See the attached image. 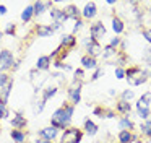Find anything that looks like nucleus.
<instances>
[{"instance_id":"obj_3","label":"nucleus","mask_w":151,"mask_h":143,"mask_svg":"<svg viewBox=\"0 0 151 143\" xmlns=\"http://www.w3.org/2000/svg\"><path fill=\"white\" fill-rule=\"evenodd\" d=\"M81 140H83V130L76 129V127L65 129L62 136H60V143H80Z\"/></svg>"},{"instance_id":"obj_41","label":"nucleus","mask_w":151,"mask_h":143,"mask_svg":"<svg viewBox=\"0 0 151 143\" xmlns=\"http://www.w3.org/2000/svg\"><path fill=\"white\" fill-rule=\"evenodd\" d=\"M7 116H8V112H7V109H5V106H0V120Z\"/></svg>"},{"instance_id":"obj_2","label":"nucleus","mask_w":151,"mask_h":143,"mask_svg":"<svg viewBox=\"0 0 151 143\" xmlns=\"http://www.w3.org/2000/svg\"><path fill=\"white\" fill-rule=\"evenodd\" d=\"M125 78H127V81L132 86H140V84L146 83L150 77L140 65H132V67L125 68Z\"/></svg>"},{"instance_id":"obj_30","label":"nucleus","mask_w":151,"mask_h":143,"mask_svg":"<svg viewBox=\"0 0 151 143\" xmlns=\"http://www.w3.org/2000/svg\"><path fill=\"white\" fill-rule=\"evenodd\" d=\"M133 98H135L133 90H125V91H122V94H120V99L127 101V103H130V99H133Z\"/></svg>"},{"instance_id":"obj_16","label":"nucleus","mask_w":151,"mask_h":143,"mask_svg":"<svg viewBox=\"0 0 151 143\" xmlns=\"http://www.w3.org/2000/svg\"><path fill=\"white\" fill-rule=\"evenodd\" d=\"M54 3L52 2H34L33 3V8H34V16H39L46 12L47 8H52Z\"/></svg>"},{"instance_id":"obj_26","label":"nucleus","mask_w":151,"mask_h":143,"mask_svg":"<svg viewBox=\"0 0 151 143\" xmlns=\"http://www.w3.org/2000/svg\"><path fill=\"white\" fill-rule=\"evenodd\" d=\"M119 127H120L122 130H133L135 129V124L132 122L130 119H128V116L127 117H120V120H119Z\"/></svg>"},{"instance_id":"obj_28","label":"nucleus","mask_w":151,"mask_h":143,"mask_svg":"<svg viewBox=\"0 0 151 143\" xmlns=\"http://www.w3.org/2000/svg\"><path fill=\"white\" fill-rule=\"evenodd\" d=\"M57 91H59V90H57L55 86H52V88H46V90L42 91V101H44V103H47V101H49L50 98L55 96Z\"/></svg>"},{"instance_id":"obj_48","label":"nucleus","mask_w":151,"mask_h":143,"mask_svg":"<svg viewBox=\"0 0 151 143\" xmlns=\"http://www.w3.org/2000/svg\"><path fill=\"white\" fill-rule=\"evenodd\" d=\"M2 36H4V32H2V31H0V39H2Z\"/></svg>"},{"instance_id":"obj_6","label":"nucleus","mask_w":151,"mask_h":143,"mask_svg":"<svg viewBox=\"0 0 151 143\" xmlns=\"http://www.w3.org/2000/svg\"><path fill=\"white\" fill-rule=\"evenodd\" d=\"M89 36H91L93 41H98V42H99V41H101V39L106 36V28H104V25H102L101 21L93 23L91 28H89Z\"/></svg>"},{"instance_id":"obj_38","label":"nucleus","mask_w":151,"mask_h":143,"mask_svg":"<svg viewBox=\"0 0 151 143\" xmlns=\"http://www.w3.org/2000/svg\"><path fill=\"white\" fill-rule=\"evenodd\" d=\"M115 78H119V80L125 78V68H122V67H117V68H115Z\"/></svg>"},{"instance_id":"obj_42","label":"nucleus","mask_w":151,"mask_h":143,"mask_svg":"<svg viewBox=\"0 0 151 143\" xmlns=\"http://www.w3.org/2000/svg\"><path fill=\"white\" fill-rule=\"evenodd\" d=\"M44 106H46V103H44L42 99L39 101V103H37V106H36V110L37 112H42V109H44Z\"/></svg>"},{"instance_id":"obj_39","label":"nucleus","mask_w":151,"mask_h":143,"mask_svg":"<svg viewBox=\"0 0 151 143\" xmlns=\"http://www.w3.org/2000/svg\"><path fill=\"white\" fill-rule=\"evenodd\" d=\"M143 38H145V39H146V41L151 44V28L143 29Z\"/></svg>"},{"instance_id":"obj_44","label":"nucleus","mask_w":151,"mask_h":143,"mask_svg":"<svg viewBox=\"0 0 151 143\" xmlns=\"http://www.w3.org/2000/svg\"><path fill=\"white\" fill-rule=\"evenodd\" d=\"M5 13H7V6H5V5H0V16L5 15Z\"/></svg>"},{"instance_id":"obj_18","label":"nucleus","mask_w":151,"mask_h":143,"mask_svg":"<svg viewBox=\"0 0 151 143\" xmlns=\"http://www.w3.org/2000/svg\"><path fill=\"white\" fill-rule=\"evenodd\" d=\"M117 140L119 143H133L135 142V135L133 132H130V130H120L117 135Z\"/></svg>"},{"instance_id":"obj_40","label":"nucleus","mask_w":151,"mask_h":143,"mask_svg":"<svg viewBox=\"0 0 151 143\" xmlns=\"http://www.w3.org/2000/svg\"><path fill=\"white\" fill-rule=\"evenodd\" d=\"M81 26H83V18L76 20V21H75V26H73V32L80 31V29H81Z\"/></svg>"},{"instance_id":"obj_9","label":"nucleus","mask_w":151,"mask_h":143,"mask_svg":"<svg viewBox=\"0 0 151 143\" xmlns=\"http://www.w3.org/2000/svg\"><path fill=\"white\" fill-rule=\"evenodd\" d=\"M57 133H59V130L55 129V127H44V129H41L39 132H37V135H39L41 140H47V142H52L54 138L57 136Z\"/></svg>"},{"instance_id":"obj_27","label":"nucleus","mask_w":151,"mask_h":143,"mask_svg":"<svg viewBox=\"0 0 151 143\" xmlns=\"http://www.w3.org/2000/svg\"><path fill=\"white\" fill-rule=\"evenodd\" d=\"M12 88H13V80H10L7 84H5L4 88H2V99H4V104H7L8 101V96H10V91Z\"/></svg>"},{"instance_id":"obj_33","label":"nucleus","mask_w":151,"mask_h":143,"mask_svg":"<svg viewBox=\"0 0 151 143\" xmlns=\"http://www.w3.org/2000/svg\"><path fill=\"white\" fill-rule=\"evenodd\" d=\"M140 130H141V135H146V132H148V130H151V119L145 120V122L141 124Z\"/></svg>"},{"instance_id":"obj_35","label":"nucleus","mask_w":151,"mask_h":143,"mask_svg":"<svg viewBox=\"0 0 151 143\" xmlns=\"http://www.w3.org/2000/svg\"><path fill=\"white\" fill-rule=\"evenodd\" d=\"M138 116H140V119L148 120L151 116V109H138Z\"/></svg>"},{"instance_id":"obj_22","label":"nucleus","mask_w":151,"mask_h":143,"mask_svg":"<svg viewBox=\"0 0 151 143\" xmlns=\"http://www.w3.org/2000/svg\"><path fill=\"white\" fill-rule=\"evenodd\" d=\"M83 129H85V132L88 133L89 136H94L96 133H98V130H99V127L96 125L94 122H93L91 119H86L85 120V125H83Z\"/></svg>"},{"instance_id":"obj_8","label":"nucleus","mask_w":151,"mask_h":143,"mask_svg":"<svg viewBox=\"0 0 151 143\" xmlns=\"http://www.w3.org/2000/svg\"><path fill=\"white\" fill-rule=\"evenodd\" d=\"M93 114H94L96 117H99V119H114L117 112H115L114 109H111V107L96 106L94 109H93Z\"/></svg>"},{"instance_id":"obj_50","label":"nucleus","mask_w":151,"mask_h":143,"mask_svg":"<svg viewBox=\"0 0 151 143\" xmlns=\"http://www.w3.org/2000/svg\"><path fill=\"white\" fill-rule=\"evenodd\" d=\"M0 133H2V129H0Z\"/></svg>"},{"instance_id":"obj_31","label":"nucleus","mask_w":151,"mask_h":143,"mask_svg":"<svg viewBox=\"0 0 151 143\" xmlns=\"http://www.w3.org/2000/svg\"><path fill=\"white\" fill-rule=\"evenodd\" d=\"M54 67H55V68H62V70H67V72L73 70V67H72V65L63 64V62H59V60H55V62H54Z\"/></svg>"},{"instance_id":"obj_46","label":"nucleus","mask_w":151,"mask_h":143,"mask_svg":"<svg viewBox=\"0 0 151 143\" xmlns=\"http://www.w3.org/2000/svg\"><path fill=\"white\" fill-rule=\"evenodd\" d=\"M145 136H148V138H151V130H148V132H146V135H145Z\"/></svg>"},{"instance_id":"obj_49","label":"nucleus","mask_w":151,"mask_h":143,"mask_svg":"<svg viewBox=\"0 0 151 143\" xmlns=\"http://www.w3.org/2000/svg\"><path fill=\"white\" fill-rule=\"evenodd\" d=\"M148 12H150V13H151V8H150V10H148Z\"/></svg>"},{"instance_id":"obj_19","label":"nucleus","mask_w":151,"mask_h":143,"mask_svg":"<svg viewBox=\"0 0 151 143\" xmlns=\"http://www.w3.org/2000/svg\"><path fill=\"white\" fill-rule=\"evenodd\" d=\"M50 16H52L54 18V21L55 23H62L63 25V21H67V15H65V12H63V10H60V8H50Z\"/></svg>"},{"instance_id":"obj_14","label":"nucleus","mask_w":151,"mask_h":143,"mask_svg":"<svg viewBox=\"0 0 151 143\" xmlns=\"http://www.w3.org/2000/svg\"><path fill=\"white\" fill-rule=\"evenodd\" d=\"M99 65H98V60L94 57H89V55H83L81 57V68L83 70H96Z\"/></svg>"},{"instance_id":"obj_17","label":"nucleus","mask_w":151,"mask_h":143,"mask_svg":"<svg viewBox=\"0 0 151 143\" xmlns=\"http://www.w3.org/2000/svg\"><path fill=\"white\" fill-rule=\"evenodd\" d=\"M137 109H151V91L141 94V98L137 103Z\"/></svg>"},{"instance_id":"obj_32","label":"nucleus","mask_w":151,"mask_h":143,"mask_svg":"<svg viewBox=\"0 0 151 143\" xmlns=\"http://www.w3.org/2000/svg\"><path fill=\"white\" fill-rule=\"evenodd\" d=\"M12 78H10V75H7V73H4V72H0V90L5 86V84L10 81Z\"/></svg>"},{"instance_id":"obj_7","label":"nucleus","mask_w":151,"mask_h":143,"mask_svg":"<svg viewBox=\"0 0 151 143\" xmlns=\"http://www.w3.org/2000/svg\"><path fill=\"white\" fill-rule=\"evenodd\" d=\"M101 54H102V46H101V42L93 41V39L89 38V41H86V55L98 58Z\"/></svg>"},{"instance_id":"obj_37","label":"nucleus","mask_w":151,"mask_h":143,"mask_svg":"<svg viewBox=\"0 0 151 143\" xmlns=\"http://www.w3.org/2000/svg\"><path fill=\"white\" fill-rule=\"evenodd\" d=\"M120 42H122V39L115 36V38H112V39H111V42H109V46H111V47H114V49H117L119 46H120Z\"/></svg>"},{"instance_id":"obj_25","label":"nucleus","mask_w":151,"mask_h":143,"mask_svg":"<svg viewBox=\"0 0 151 143\" xmlns=\"http://www.w3.org/2000/svg\"><path fill=\"white\" fill-rule=\"evenodd\" d=\"M33 16H34V8H33V5H28L26 8L23 10V13H21V21H23V23H29Z\"/></svg>"},{"instance_id":"obj_36","label":"nucleus","mask_w":151,"mask_h":143,"mask_svg":"<svg viewBox=\"0 0 151 143\" xmlns=\"http://www.w3.org/2000/svg\"><path fill=\"white\" fill-rule=\"evenodd\" d=\"M15 32H17V25L10 23V25L7 26V29L4 31V34H15Z\"/></svg>"},{"instance_id":"obj_21","label":"nucleus","mask_w":151,"mask_h":143,"mask_svg":"<svg viewBox=\"0 0 151 143\" xmlns=\"http://www.w3.org/2000/svg\"><path fill=\"white\" fill-rule=\"evenodd\" d=\"M10 136L15 143H26V133L23 130H17V129H12Z\"/></svg>"},{"instance_id":"obj_5","label":"nucleus","mask_w":151,"mask_h":143,"mask_svg":"<svg viewBox=\"0 0 151 143\" xmlns=\"http://www.w3.org/2000/svg\"><path fill=\"white\" fill-rule=\"evenodd\" d=\"M81 88H83V83H75V81H73L72 86L67 90L68 98H70V103H72L75 107H76V104L81 101Z\"/></svg>"},{"instance_id":"obj_15","label":"nucleus","mask_w":151,"mask_h":143,"mask_svg":"<svg viewBox=\"0 0 151 143\" xmlns=\"http://www.w3.org/2000/svg\"><path fill=\"white\" fill-rule=\"evenodd\" d=\"M130 110H132V104L130 103L122 101V99L117 101V104H115V112L117 114H120L122 117H127L128 114H130Z\"/></svg>"},{"instance_id":"obj_47","label":"nucleus","mask_w":151,"mask_h":143,"mask_svg":"<svg viewBox=\"0 0 151 143\" xmlns=\"http://www.w3.org/2000/svg\"><path fill=\"white\" fill-rule=\"evenodd\" d=\"M42 143H52V142H47V140H42Z\"/></svg>"},{"instance_id":"obj_1","label":"nucleus","mask_w":151,"mask_h":143,"mask_svg":"<svg viewBox=\"0 0 151 143\" xmlns=\"http://www.w3.org/2000/svg\"><path fill=\"white\" fill-rule=\"evenodd\" d=\"M73 112H75V106L70 101H65L55 112L50 117V125L55 127L57 130H65L68 129L70 122H72Z\"/></svg>"},{"instance_id":"obj_29","label":"nucleus","mask_w":151,"mask_h":143,"mask_svg":"<svg viewBox=\"0 0 151 143\" xmlns=\"http://www.w3.org/2000/svg\"><path fill=\"white\" fill-rule=\"evenodd\" d=\"M73 81H75V83H85V70H83V68H76L75 70Z\"/></svg>"},{"instance_id":"obj_11","label":"nucleus","mask_w":151,"mask_h":143,"mask_svg":"<svg viewBox=\"0 0 151 143\" xmlns=\"http://www.w3.org/2000/svg\"><path fill=\"white\" fill-rule=\"evenodd\" d=\"M76 38L75 34H62V38H60V46H62L63 49H67V51H72V49L76 47Z\"/></svg>"},{"instance_id":"obj_12","label":"nucleus","mask_w":151,"mask_h":143,"mask_svg":"<svg viewBox=\"0 0 151 143\" xmlns=\"http://www.w3.org/2000/svg\"><path fill=\"white\" fill-rule=\"evenodd\" d=\"M63 12H65V15H67L68 20H75L76 21V20L81 18V10H80L75 3H68V5L63 8Z\"/></svg>"},{"instance_id":"obj_20","label":"nucleus","mask_w":151,"mask_h":143,"mask_svg":"<svg viewBox=\"0 0 151 143\" xmlns=\"http://www.w3.org/2000/svg\"><path fill=\"white\" fill-rule=\"evenodd\" d=\"M112 29H114L115 34H122L125 29V23L119 18L117 15H112Z\"/></svg>"},{"instance_id":"obj_23","label":"nucleus","mask_w":151,"mask_h":143,"mask_svg":"<svg viewBox=\"0 0 151 143\" xmlns=\"http://www.w3.org/2000/svg\"><path fill=\"white\" fill-rule=\"evenodd\" d=\"M54 32V29L50 28V25H37L36 26V34L39 38H47Z\"/></svg>"},{"instance_id":"obj_13","label":"nucleus","mask_w":151,"mask_h":143,"mask_svg":"<svg viewBox=\"0 0 151 143\" xmlns=\"http://www.w3.org/2000/svg\"><path fill=\"white\" fill-rule=\"evenodd\" d=\"M10 124H12V127L13 129H17V130H23L24 127L28 125V120H26V117L23 116V114H15V117L10 120Z\"/></svg>"},{"instance_id":"obj_34","label":"nucleus","mask_w":151,"mask_h":143,"mask_svg":"<svg viewBox=\"0 0 151 143\" xmlns=\"http://www.w3.org/2000/svg\"><path fill=\"white\" fill-rule=\"evenodd\" d=\"M102 75H104V70H102L101 67H98V68L94 70V73H93V77L89 78V81H96V80H99V78H101Z\"/></svg>"},{"instance_id":"obj_45","label":"nucleus","mask_w":151,"mask_h":143,"mask_svg":"<svg viewBox=\"0 0 151 143\" xmlns=\"http://www.w3.org/2000/svg\"><path fill=\"white\" fill-rule=\"evenodd\" d=\"M0 106H5V104H4V99H2V90H0Z\"/></svg>"},{"instance_id":"obj_24","label":"nucleus","mask_w":151,"mask_h":143,"mask_svg":"<svg viewBox=\"0 0 151 143\" xmlns=\"http://www.w3.org/2000/svg\"><path fill=\"white\" fill-rule=\"evenodd\" d=\"M50 55H42V57L37 58V64H36V68L37 70H49L50 68Z\"/></svg>"},{"instance_id":"obj_43","label":"nucleus","mask_w":151,"mask_h":143,"mask_svg":"<svg viewBox=\"0 0 151 143\" xmlns=\"http://www.w3.org/2000/svg\"><path fill=\"white\" fill-rule=\"evenodd\" d=\"M50 28H52L54 31H57V29H60V28H62V23H55V21H54L52 25H50Z\"/></svg>"},{"instance_id":"obj_4","label":"nucleus","mask_w":151,"mask_h":143,"mask_svg":"<svg viewBox=\"0 0 151 143\" xmlns=\"http://www.w3.org/2000/svg\"><path fill=\"white\" fill-rule=\"evenodd\" d=\"M15 65V57L12 54V51L8 49H4L0 52V72H7V70H12Z\"/></svg>"},{"instance_id":"obj_10","label":"nucleus","mask_w":151,"mask_h":143,"mask_svg":"<svg viewBox=\"0 0 151 143\" xmlns=\"http://www.w3.org/2000/svg\"><path fill=\"white\" fill-rule=\"evenodd\" d=\"M98 15V6H96L94 2H88L85 5V8L81 10V18L83 20H93Z\"/></svg>"}]
</instances>
